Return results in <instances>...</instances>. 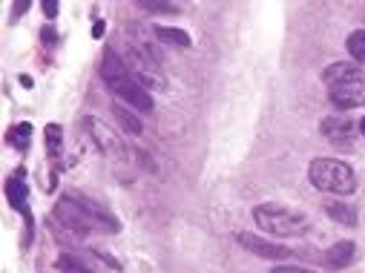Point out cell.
<instances>
[{
    "instance_id": "obj_5",
    "label": "cell",
    "mask_w": 365,
    "mask_h": 273,
    "mask_svg": "<svg viewBox=\"0 0 365 273\" xmlns=\"http://www.w3.org/2000/svg\"><path fill=\"white\" fill-rule=\"evenodd\" d=\"M130 72L139 78L141 81V87H159V89H164L167 87V81H164V75L159 72V67H156V58L152 55H144V52H132V58H130Z\"/></svg>"
},
{
    "instance_id": "obj_22",
    "label": "cell",
    "mask_w": 365,
    "mask_h": 273,
    "mask_svg": "<svg viewBox=\"0 0 365 273\" xmlns=\"http://www.w3.org/2000/svg\"><path fill=\"white\" fill-rule=\"evenodd\" d=\"M274 273H314V270H308V267H296V265H294V267H276Z\"/></svg>"
},
{
    "instance_id": "obj_15",
    "label": "cell",
    "mask_w": 365,
    "mask_h": 273,
    "mask_svg": "<svg viewBox=\"0 0 365 273\" xmlns=\"http://www.w3.org/2000/svg\"><path fill=\"white\" fill-rule=\"evenodd\" d=\"M112 115L121 121V127L130 132V135H141V121L132 115V109L121 107V104H112Z\"/></svg>"
},
{
    "instance_id": "obj_16",
    "label": "cell",
    "mask_w": 365,
    "mask_h": 273,
    "mask_svg": "<svg viewBox=\"0 0 365 273\" xmlns=\"http://www.w3.org/2000/svg\"><path fill=\"white\" fill-rule=\"evenodd\" d=\"M345 46H348V55L354 58L357 64H365V29L351 32L348 41H345Z\"/></svg>"
},
{
    "instance_id": "obj_6",
    "label": "cell",
    "mask_w": 365,
    "mask_h": 273,
    "mask_svg": "<svg viewBox=\"0 0 365 273\" xmlns=\"http://www.w3.org/2000/svg\"><path fill=\"white\" fill-rule=\"evenodd\" d=\"M6 199H9V204L24 216V222H26V239H24V245H29V242H32V213H29V199H26L24 173L12 175V179L6 182Z\"/></svg>"
},
{
    "instance_id": "obj_24",
    "label": "cell",
    "mask_w": 365,
    "mask_h": 273,
    "mask_svg": "<svg viewBox=\"0 0 365 273\" xmlns=\"http://www.w3.org/2000/svg\"><path fill=\"white\" fill-rule=\"evenodd\" d=\"M26 9H29V3H17V6H15V17H17V15H24Z\"/></svg>"
},
{
    "instance_id": "obj_10",
    "label": "cell",
    "mask_w": 365,
    "mask_h": 273,
    "mask_svg": "<svg viewBox=\"0 0 365 273\" xmlns=\"http://www.w3.org/2000/svg\"><path fill=\"white\" fill-rule=\"evenodd\" d=\"M87 124H89V127H92V132H95V135H92V141L101 147V152H104V155H109V159H124V147L118 144V139H115V135H112V132H109L101 121L89 118Z\"/></svg>"
},
{
    "instance_id": "obj_11",
    "label": "cell",
    "mask_w": 365,
    "mask_h": 273,
    "mask_svg": "<svg viewBox=\"0 0 365 273\" xmlns=\"http://www.w3.org/2000/svg\"><path fill=\"white\" fill-rule=\"evenodd\" d=\"M354 256H357V245L354 242H337V245H331L328 250H325V265L337 270V267L351 265Z\"/></svg>"
},
{
    "instance_id": "obj_18",
    "label": "cell",
    "mask_w": 365,
    "mask_h": 273,
    "mask_svg": "<svg viewBox=\"0 0 365 273\" xmlns=\"http://www.w3.org/2000/svg\"><path fill=\"white\" fill-rule=\"evenodd\" d=\"M29 135H32V124H17V127L9 130V141L17 150H26L29 147Z\"/></svg>"
},
{
    "instance_id": "obj_8",
    "label": "cell",
    "mask_w": 365,
    "mask_h": 273,
    "mask_svg": "<svg viewBox=\"0 0 365 273\" xmlns=\"http://www.w3.org/2000/svg\"><path fill=\"white\" fill-rule=\"evenodd\" d=\"M331 101L339 109H354L365 104V78H354V81H342L331 87Z\"/></svg>"
},
{
    "instance_id": "obj_3",
    "label": "cell",
    "mask_w": 365,
    "mask_h": 273,
    "mask_svg": "<svg viewBox=\"0 0 365 273\" xmlns=\"http://www.w3.org/2000/svg\"><path fill=\"white\" fill-rule=\"evenodd\" d=\"M253 219L265 233H271V236H305L311 227L305 213L282 207V204H259L253 210Z\"/></svg>"
},
{
    "instance_id": "obj_1",
    "label": "cell",
    "mask_w": 365,
    "mask_h": 273,
    "mask_svg": "<svg viewBox=\"0 0 365 273\" xmlns=\"http://www.w3.org/2000/svg\"><path fill=\"white\" fill-rule=\"evenodd\" d=\"M101 75L107 87L118 95L121 101H127L132 109H141V112H150L152 109V98L150 92L141 87V81L136 75L130 72L127 61H121V55L115 49H104V58H101Z\"/></svg>"
},
{
    "instance_id": "obj_12",
    "label": "cell",
    "mask_w": 365,
    "mask_h": 273,
    "mask_svg": "<svg viewBox=\"0 0 365 273\" xmlns=\"http://www.w3.org/2000/svg\"><path fill=\"white\" fill-rule=\"evenodd\" d=\"M322 78H325V84H328V87H337L342 81H354V78H359V69L351 67V64H331L328 69H325Z\"/></svg>"
},
{
    "instance_id": "obj_9",
    "label": "cell",
    "mask_w": 365,
    "mask_h": 273,
    "mask_svg": "<svg viewBox=\"0 0 365 273\" xmlns=\"http://www.w3.org/2000/svg\"><path fill=\"white\" fill-rule=\"evenodd\" d=\"M236 242L244 250H251V253H256V256H262V259H287V256H291V250H287L285 245L267 242V239L256 236V233H236Z\"/></svg>"
},
{
    "instance_id": "obj_21",
    "label": "cell",
    "mask_w": 365,
    "mask_h": 273,
    "mask_svg": "<svg viewBox=\"0 0 365 273\" xmlns=\"http://www.w3.org/2000/svg\"><path fill=\"white\" fill-rule=\"evenodd\" d=\"M44 12H46L49 21H55V15H57V3H55V0H46V3H44Z\"/></svg>"
},
{
    "instance_id": "obj_19",
    "label": "cell",
    "mask_w": 365,
    "mask_h": 273,
    "mask_svg": "<svg viewBox=\"0 0 365 273\" xmlns=\"http://www.w3.org/2000/svg\"><path fill=\"white\" fill-rule=\"evenodd\" d=\"M46 144H49V155L57 152V144H61V127L57 124H49L46 127Z\"/></svg>"
},
{
    "instance_id": "obj_14",
    "label": "cell",
    "mask_w": 365,
    "mask_h": 273,
    "mask_svg": "<svg viewBox=\"0 0 365 273\" xmlns=\"http://www.w3.org/2000/svg\"><path fill=\"white\" fill-rule=\"evenodd\" d=\"M156 37L170 46H179V49H190L193 41H190V35L181 32V29H170V26H156Z\"/></svg>"
},
{
    "instance_id": "obj_13",
    "label": "cell",
    "mask_w": 365,
    "mask_h": 273,
    "mask_svg": "<svg viewBox=\"0 0 365 273\" xmlns=\"http://www.w3.org/2000/svg\"><path fill=\"white\" fill-rule=\"evenodd\" d=\"M325 213L334 219V222H339V224H345V227H354L357 224V210L351 207V204H339V202H325Z\"/></svg>"
},
{
    "instance_id": "obj_2",
    "label": "cell",
    "mask_w": 365,
    "mask_h": 273,
    "mask_svg": "<svg viewBox=\"0 0 365 273\" xmlns=\"http://www.w3.org/2000/svg\"><path fill=\"white\" fill-rule=\"evenodd\" d=\"M308 179L317 190L334 193V196H348V193L357 190L354 170L339 159H314L308 167Z\"/></svg>"
},
{
    "instance_id": "obj_17",
    "label": "cell",
    "mask_w": 365,
    "mask_h": 273,
    "mask_svg": "<svg viewBox=\"0 0 365 273\" xmlns=\"http://www.w3.org/2000/svg\"><path fill=\"white\" fill-rule=\"evenodd\" d=\"M55 267H57V270H64V273H92L84 262H78L75 256H69V253H61V256L55 259Z\"/></svg>"
},
{
    "instance_id": "obj_20",
    "label": "cell",
    "mask_w": 365,
    "mask_h": 273,
    "mask_svg": "<svg viewBox=\"0 0 365 273\" xmlns=\"http://www.w3.org/2000/svg\"><path fill=\"white\" fill-rule=\"evenodd\" d=\"M141 9H147V12H167V15H179V6H172V3H141Z\"/></svg>"
},
{
    "instance_id": "obj_4",
    "label": "cell",
    "mask_w": 365,
    "mask_h": 273,
    "mask_svg": "<svg viewBox=\"0 0 365 273\" xmlns=\"http://www.w3.org/2000/svg\"><path fill=\"white\" fill-rule=\"evenodd\" d=\"M55 219L61 222L64 227H69V230H75V233H81V236H89V233L98 227V222H95L89 213L81 207V202L75 199V196L61 199V202L55 204Z\"/></svg>"
},
{
    "instance_id": "obj_25",
    "label": "cell",
    "mask_w": 365,
    "mask_h": 273,
    "mask_svg": "<svg viewBox=\"0 0 365 273\" xmlns=\"http://www.w3.org/2000/svg\"><path fill=\"white\" fill-rule=\"evenodd\" d=\"M359 130H362V135H365V118H362V124H359Z\"/></svg>"
},
{
    "instance_id": "obj_23",
    "label": "cell",
    "mask_w": 365,
    "mask_h": 273,
    "mask_svg": "<svg viewBox=\"0 0 365 273\" xmlns=\"http://www.w3.org/2000/svg\"><path fill=\"white\" fill-rule=\"evenodd\" d=\"M104 29H107V26H104V21H98V24L92 26V35H95V37H101V35H104Z\"/></svg>"
},
{
    "instance_id": "obj_7",
    "label": "cell",
    "mask_w": 365,
    "mask_h": 273,
    "mask_svg": "<svg viewBox=\"0 0 365 273\" xmlns=\"http://www.w3.org/2000/svg\"><path fill=\"white\" fill-rule=\"evenodd\" d=\"M322 135L339 150H351L354 144V124L348 115H331L322 121Z\"/></svg>"
}]
</instances>
